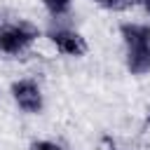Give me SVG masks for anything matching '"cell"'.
Masks as SVG:
<instances>
[{"instance_id":"obj_1","label":"cell","mask_w":150,"mask_h":150,"mask_svg":"<svg viewBox=\"0 0 150 150\" xmlns=\"http://www.w3.org/2000/svg\"><path fill=\"white\" fill-rule=\"evenodd\" d=\"M38 35V30L30 23H16V26H2L0 28V49L7 54H16L21 49H26L33 38Z\"/></svg>"},{"instance_id":"obj_2","label":"cell","mask_w":150,"mask_h":150,"mask_svg":"<svg viewBox=\"0 0 150 150\" xmlns=\"http://www.w3.org/2000/svg\"><path fill=\"white\" fill-rule=\"evenodd\" d=\"M12 94L19 103V108H23L26 112H38L42 108V94L40 89L28 82V80H21V82H14L12 84Z\"/></svg>"},{"instance_id":"obj_3","label":"cell","mask_w":150,"mask_h":150,"mask_svg":"<svg viewBox=\"0 0 150 150\" xmlns=\"http://www.w3.org/2000/svg\"><path fill=\"white\" fill-rule=\"evenodd\" d=\"M52 40L54 45L63 52V54H73V56H80L87 52V42L82 35L73 33V30H54L52 33Z\"/></svg>"},{"instance_id":"obj_4","label":"cell","mask_w":150,"mask_h":150,"mask_svg":"<svg viewBox=\"0 0 150 150\" xmlns=\"http://www.w3.org/2000/svg\"><path fill=\"white\" fill-rule=\"evenodd\" d=\"M127 68L136 75H143L150 70V45L143 47H129L127 49Z\"/></svg>"},{"instance_id":"obj_5","label":"cell","mask_w":150,"mask_h":150,"mask_svg":"<svg viewBox=\"0 0 150 150\" xmlns=\"http://www.w3.org/2000/svg\"><path fill=\"white\" fill-rule=\"evenodd\" d=\"M120 33H122V38H124L127 49H129V47H143V45H150V28H148V26L122 23Z\"/></svg>"},{"instance_id":"obj_6","label":"cell","mask_w":150,"mask_h":150,"mask_svg":"<svg viewBox=\"0 0 150 150\" xmlns=\"http://www.w3.org/2000/svg\"><path fill=\"white\" fill-rule=\"evenodd\" d=\"M45 7L54 14V16H61L70 9V0H45Z\"/></svg>"},{"instance_id":"obj_7","label":"cell","mask_w":150,"mask_h":150,"mask_svg":"<svg viewBox=\"0 0 150 150\" xmlns=\"http://www.w3.org/2000/svg\"><path fill=\"white\" fill-rule=\"evenodd\" d=\"M98 5H103V7H108V9H127V7H131L136 0H96Z\"/></svg>"},{"instance_id":"obj_8","label":"cell","mask_w":150,"mask_h":150,"mask_svg":"<svg viewBox=\"0 0 150 150\" xmlns=\"http://www.w3.org/2000/svg\"><path fill=\"white\" fill-rule=\"evenodd\" d=\"M30 150H61V148L56 143H49V141H38V143H33Z\"/></svg>"},{"instance_id":"obj_9","label":"cell","mask_w":150,"mask_h":150,"mask_svg":"<svg viewBox=\"0 0 150 150\" xmlns=\"http://www.w3.org/2000/svg\"><path fill=\"white\" fill-rule=\"evenodd\" d=\"M103 143H105V148H108V150H117V148H115V143H112V141H110L108 136L103 138Z\"/></svg>"},{"instance_id":"obj_10","label":"cell","mask_w":150,"mask_h":150,"mask_svg":"<svg viewBox=\"0 0 150 150\" xmlns=\"http://www.w3.org/2000/svg\"><path fill=\"white\" fill-rule=\"evenodd\" d=\"M141 2H143V7H145V9L150 12V0H141Z\"/></svg>"},{"instance_id":"obj_11","label":"cell","mask_w":150,"mask_h":150,"mask_svg":"<svg viewBox=\"0 0 150 150\" xmlns=\"http://www.w3.org/2000/svg\"><path fill=\"white\" fill-rule=\"evenodd\" d=\"M148 122H150V117H148Z\"/></svg>"}]
</instances>
